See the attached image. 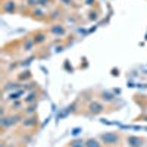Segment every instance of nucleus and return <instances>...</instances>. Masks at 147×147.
I'll list each match as a JSON object with an SVG mask.
<instances>
[{
    "label": "nucleus",
    "instance_id": "1",
    "mask_svg": "<svg viewBox=\"0 0 147 147\" xmlns=\"http://www.w3.org/2000/svg\"><path fill=\"white\" fill-rule=\"evenodd\" d=\"M103 140H105L106 143H112V141H116L118 137H116V136H103Z\"/></svg>",
    "mask_w": 147,
    "mask_h": 147
},
{
    "label": "nucleus",
    "instance_id": "2",
    "mask_svg": "<svg viewBox=\"0 0 147 147\" xmlns=\"http://www.w3.org/2000/svg\"><path fill=\"white\" fill-rule=\"evenodd\" d=\"M87 146H88V147H100V146H99V143H97L96 140H90Z\"/></svg>",
    "mask_w": 147,
    "mask_h": 147
}]
</instances>
